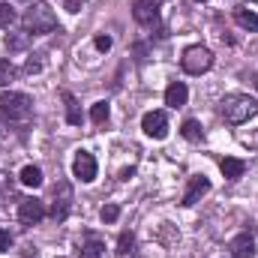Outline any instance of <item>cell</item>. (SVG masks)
<instances>
[{
    "instance_id": "cell-20",
    "label": "cell",
    "mask_w": 258,
    "mask_h": 258,
    "mask_svg": "<svg viewBox=\"0 0 258 258\" xmlns=\"http://www.w3.org/2000/svg\"><path fill=\"white\" fill-rule=\"evenodd\" d=\"M90 120H93L96 126L108 123V102H96V105L90 108Z\"/></svg>"
},
{
    "instance_id": "cell-21",
    "label": "cell",
    "mask_w": 258,
    "mask_h": 258,
    "mask_svg": "<svg viewBox=\"0 0 258 258\" xmlns=\"http://www.w3.org/2000/svg\"><path fill=\"white\" fill-rule=\"evenodd\" d=\"M117 252H120V255L135 252V237H132V231H123V234L117 237Z\"/></svg>"
},
{
    "instance_id": "cell-6",
    "label": "cell",
    "mask_w": 258,
    "mask_h": 258,
    "mask_svg": "<svg viewBox=\"0 0 258 258\" xmlns=\"http://www.w3.org/2000/svg\"><path fill=\"white\" fill-rule=\"evenodd\" d=\"M141 129H144V135L162 141V138L168 135V114H165V111H147V114L141 117Z\"/></svg>"
},
{
    "instance_id": "cell-5",
    "label": "cell",
    "mask_w": 258,
    "mask_h": 258,
    "mask_svg": "<svg viewBox=\"0 0 258 258\" xmlns=\"http://www.w3.org/2000/svg\"><path fill=\"white\" fill-rule=\"evenodd\" d=\"M72 174H75L81 183L96 180V159H93L90 150H78V153H75V159H72Z\"/></svg>"
},
{
    "instance_id": "cell-8",
    "label": "cell",
    "mask_w": 258,
    "mask_h": 258,
    "mask_svg": "<svg viewBox=\"0 0 258 258\" xmlns=\"http://www.w3.org/2000/svg\"><path fill=\"white\" fill-rule=\"evenodd\" d=\"M72 210V186L69 183H57L54 186V204H51V219L63 222Z\"/></svg>"
},
{
    "instance_id": "cell-10",
    "label": "cell",
    "mask_w": 258,
    "mask_h": 258,
    "mask_svg": "<svg viewBox=\"0 0 258 258\" xmlns=\"http://www.w3.org/2000/svg\"><path fill=\"white\" fill-rule=\"evenodd\" d=\"M228 249H231L234 258H255V237H252L249 231H243V234H237V237L228 243Z\"/></svg>"
},
{
    "instance_id": "cell-1",
    "label": "cell",
    "mask_w": 258,
    "mask_h": 258,
    "mask_svg": "<svg viewBox=\"0 0 258 258\" xmlns=\"http://www.w3.org/2000/svg\"><path fill=\"white\" fill-rule=\"evenodd\" d=\"M219 114L225 117V123L240 126V123H246L249 117L258 114V99L246 96V93H225L222 102H219Z\"/></svg>"
},
{
    "instance_id": "cell-18",
    "label": "cell",
    "mask_w": 258,
    "mask_h": 258,
    "mask_svg": "<svg viewBox=\"0 0 258 258\" xmlns=\"http://www.w3.org/2000/svg\"><path fill=\"white\" fill-rule=\"evenodd\" d=\"M21 183L30 186V189L42 186V168H39V165H24V168H21Z\"/></svg>"
},
{
    "instance_id": "cell-9",
    "label": "cell",
    "mask_w": 258,
    "mask_h": 258,
    "mask_svg": "<svg viewBox=\"0 0 258 258\" xmlns=\"http://www.w3.org/2000/svg\"><path fill=\"white\" fill-rule=\"evenodd\" d=\"M132 18H135L141 27H153V24L159 21V0H135Z\"/></svg>"
},
{
    "instance_id": "cell-28",
    "label": "cell",
    "mask_w": 258,
    "mask_h": 258,
    "mask_svg": "<svg viewBox=\"0 0 258 258\" xmlns=\"http://www.w3.org/2000/svg\"><path fill=\"white\" fill-rule=\"evenodd\" d=\"M96 48L99 51H108L111 48V36H96Z\"/></svg>"
},
{
    "instance_id": "cell-19",
    "label": "cell",
    "mask_w": 258,
    "mask_h": 258,
    "mask_svg": "<svg viewBox=\"0 0 258 258\" xmlns=\"http://www.w3.org/2000/svg\"><path fill=\"white\" fill-rule=\"evenodd\" d=\"M180 132H183V138H186V141H192V144L201 141V123H198V120H183Z\"/></svg>"
},
{
    "instance_id": "cell-29",
    "label": "cell",
    "mask_w": 258,
    "mask_h": 258,
    "mask_svg": "<svg viewBox=\"0 0 258 258\" xmlns=\"http://www.w3.org/2000/svg\"><path fill=\"white\" fill-rule=\"evenodd\" d=\"M84 9V0H66V12H81Z\"/></svg>"
},
{
    "instance_id": "cell-17",
    "label": "cell",
    "mask_w": 258,
    "mask_h": 258,
    "mask_svg": "<svg viewBox=\"0 0 258 258\" xmlns=\"http://www.w3.org/2000/svg\"><path fill=\"white\" fill-rule=\"evenodd\" d=\"M63 102H66V123L81 126V105H78V99L69 90H63Z\"/></svg>"
},
{
    "instance_id": "cell-11",
    "label": "cell",
    "mask_w": 258,
    "mask_h": 258,
    "mask_svg": "<svg viewBox=\"0 0 258 258\" xmlns=\"http://www.w3.org/2000/svg\"><path fill=\"white\" fill-rule=\"evenodd\" d=\"M207 192H210V180H207L204 174H195V177H189V186H186V192H183V204L192 207L195 201Z\"/></svg>"
},
{
    "instance_id": "cell-15",
    "label": "cell",
    "mask_w": 258,
    "mask_h": 258,
    "mask_svg": "<svg viewBox=\"0 0 258 258\" xmlns=\"http://www.w3.org/2000/svg\"><path fill=\"white\" fill-rule=\"evenodd\" d=\"M234 21H237L243 30H249V33L258 30V15L252 9H246V6H234Z\"/></svg>"
},
{
    "instance_id": "cell-3",
    "label": "cell",
    "mask_w": 258,
    "mask_h": 258,
    "mask_svg": "<svg viewBox=\"0 0 258 258\" xmlns=\"http://www.w3.org/2000/svg\"><path fill=\"white\" fill-rule=\"evenodd\" d=\"M0 111H3L9 120L24 123V120H30V117H33V99H30L27 93L9 90V93H3V96H0Z\"/></svg>"
},
{
    "instance_id": "cell-4",
    "label": "cell",
    "mask_w": 258,
    "mask_h": 258,
    "mask_svg": "<svg viewBox=\"0 0 258 258\" xmlns=\"http://www.w3.org/2000/svg\"><path fill=\"white\" fill-rule=\"evenodd\" d=\"M180 66H183V72H189V75H201V72H207V69L213 66V51L204 48V45H189V48L183 51V57H180Z\"/></svg>"
},
{
    "instance_id": "cell-2",
    "label": "cell",
    "mask_w": 258,
    "mask_h": 258,
    "mask_svg": "<svg viewBox=\"0 0 258 258\" xmlns=\"http://www.w3.org/2000/svg\"><path fill=\"white\" fill-rule=\"evenodd\" d=\"M21 24H24V33H36V36H42V33L57 30V15H54V9H51L48 3H39V0H36V3L24 12Z\"/></svg>"
},
{
    "instance_id": "cell-22",
    "label": "cell",
    "mask_w": 258,
    "mask_h": 258,
    "mask_svg": "<svg viewBox=\"0 0 258 258\" xmlns=\"http://www.w3.org/2000/svg\"><path fill=\"white\" fill-rule=\"evenodd\" d=\"M12 78H15V66L9 60H0V87H6Z\"/></svg>"
},
{
    "instance_id": "cell-14",
    "label": "cell",
    "mask_w": 258,
    "mask_h": 258,
    "mask_svg": "<svg viewBox=\"0 0 258 258\" xmlns=\"http://www.w3.org/2000/svg\"><path fill=\"white\" fill-rule=\"evenodd\" d=\"M219 168H222V174H225L228 180H237V177H243L246 162H243V159H234V156H225V159H219Z\"/></svg>"
},
{
    "instance_id": "cell-26",
    "label": "cell",
    "mask_w": 258,
    "mask_h": 258,
    "mask_svg": "<svg viewBox=\"0 0 258 258\" xmlns=\"http://www.w3.org/2000/svg\"><path fill=\"white\" fill-rule=\"evenodd\" d=\"M33 57H36V54H33ZM33 57L24 63V72H27V75H33V72H39V69H42V60H33Z\"/></svg>"
},
{
    "instance_id": "cell-23",
    "label": "cell",
    "mask_w": 258,
    "mask_h": 258,
    "mask_svg": "<svg viewBox=\"0 0 258 258\" xmlns=\"http://www.w3.org/2000/svg\"><path fill=\"white\" fill-rule=\"evenodd\" d=\"M99 216H102V222H105V225H111V222L120 216V207H117V204H105V207L99 210Z\"/></svg>"
},
{
    "instance_id": "cell-27",
    "label": "cell",
    "mask_w": 258,
    "mask_h": 258,
    "mask_svg": "<svg viewBox=\"0 0 258 258\" xmlns=\"http://www.w3.org/2000/svg\"><path fill=\"white\" fill-rule=\"evenodd\" d=\"M9 246H12V234L0 231V252H9Z\"/></svg>"
},
{
    "instance_id": "cell-25",
    "label": "cell",
    "mask_w": 258,
    "mask_h": 258,
    "mask_svg": "<svg viewBox=\"0 0 258 258\" xmlns=\"http://www.w3.org/2000/svg\"><path fill=\"white\" fill-rule=\"evenodd\" d=\"M27 45V33L21 36H6V48H24Z\"/></svg>"
},
{
    "instance_id": "cell-30",
    "label": "cell",
    "mask_w": 258,
    "mask_h": 258,
    "mask_svg": "<svg viewBox=\"0 0 258 258\" xmlns=\"http://www.w3.org/2000/svg\"><path fill=\"white\" fill-rule=\"evenodd\" d=\"M255 87H258V75H255Z\"/></svg>"
},
{
    "instance_id": "cell-12",
    "label": "cell",
    "mask_w": 258,
    "mask_h": 258,
    "mask_svg": "<svg viewBox=\"0 0 258 258\" xmlns=\"http://www.w3.org/2000/svg\"><path fill=\"white\" fill-rule=\"evenodd\" d=\"M186 99H189V90H186L183 81H171V84L165 87V105L180 108V105H186Z\"/></svg>"
},
{
    "instance_id": "cell-7",
    "label": "cell",
    "mask_w": 258,
    "mask_h": 258,
    "mask_svg": "<svg viewBox=\"0 0 258 258\" xmlns=\"http://www.w3.org/2000/svg\"><path fill=\"white\" fill-rule=\"evenodd\" d=\"M45 204L39 201V198H21V204H18V219L24 222V225H39L42 219H45Z\"/></svg>"
},
{
    "instance_id": "cell-16",
    "label": "cell",
    "mask_w": 258,
    "mask_h": 258,
    "mask_svg": "<svg viewBox=\"0 0 258 258\" xmlns=\"http://www.w3.org/2000/svg\"><path fill=\"white\" fill-rule=\"evenodd\" d=\"M9 201H18V183L6 171H0V204H9Z\"/></svg>"
},
{
    "instance_id": "cell-32",
    "label": "cell",
    "mask_w": 258,
    "mask_h": 258,
    "mask_svg": "<svg viewBox=\"0 0 258 258\" xmlns=\"http://www.w3.org/2000/svg\"><path fill=\"white\" fill-rule=\"evenodd\" d=\"M0 135H3V126H0Z\"/></svg>"
},
{
    "instance_id": "cell-13",
    "label": "cell",
    "mask_w": 258,
    "mask_h": 258,
    "mask_svg": "<svg viewBox=\"0 0 258 258\" xmlns=\"http://www.w3.org/2000/svg\"><path fill=\"white\" fill-rule=\"evenodd\" d=\"M81 258H108V252H105V240L96 237V234H87L84 243H81Z\"/></svg>"
},
{
    "instance_id": "cell-31",
    "label": "cell",
    "mask_w": 258,
    "mask_h": 258,
    "mask_svg": "<svg viewBox=\"0 0 258 258\" xmlns=\"http://www.w3.org/2000/svg\"><path fill=\"white\" fill-rule=\"evenodd\" d=\"M195 3H204V0H195Z\"/></svg>"
},
{
    "instance_id": "cell-24",
    "label": "cell",
    "mask_w": 258,
    "mask_h": 258,
    "mask_svg": "<svg viewBox=\"0 0 258 258\" xmlns=\"http://www.w3.org/2000/svg\"><path fill=\"white\" fill-rule=\"evenodd\" d=\"M15 21V9L9 3H0V27H9Z\"/></svg>"
}]
</instances>
